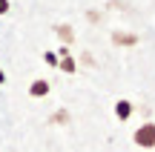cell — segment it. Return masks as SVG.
<instances>
[{"label":"cell","mask_w":155,"mask_h":152,"mask_svg":"<svg viewBox=\"0 0 155 152\" xmlns=\"http://www.w3.org/2000/svg\"><path fill=\"white\" fill-rule=\"evenodd\" d=\"M132 141H135V147H141V149H152L155 147V124L138 126L135 135H132Z\"/></svg>","instance_id":"1"},{"label":"cell","mask_w":155,"mask_h":152,"mask_svg":"<svg viewBox=\"0 0 155 152\" xmlns=\"http://www.w3.org/2000/svg\"><path fill=\"white\" fill-rule=\"evenodd\" d=\"M58 57H61V60H58V66H61L63 72H69V75H75V72H78V63H75V57L69 55V49H66V46L58 52Z\"/></svg>","instance_id":"2"},{"label":"cell","mask_w":155,"mask_h":152,"mask_svg":"<svg viewBox=\"0 0 155 152\" xmlns=\"http://www.w3.org/2000/svg\"><path fill=\"white\" fill-rule=\"evenodd\" d=\"M29 95L32 98H46L49 95V80H32V86H29Z\"/></svg>","instance_id":"4"},{"label":"cell","mask_w":155,"mask_h":152,"mask_svg":"<svg viewBox=\"0 0 155 152\" xmlns=\"http://www.w3.org/2000/svg\"><path fill=\"white\" fill-rule=\"evenodd\" d=\"M132 101H124V98H121V101H118L115 103V118L118 121H129V118H132Z\"/></svg>","instance_id":"3"},{"label":"cell","mask_w":155,"mask_h":152,"mask_svg":"<svg viewBox=\"0 0 155 152\" xmlns=\"http://www.w3.org/2000/svg\"><path fill=\"white\" fill-rule=\"evenodd\" d=\"M112 43H118V46H135V34L115 32V34H112Z\"/></svg>","instance_id":"5"},{"label":"cell","mask_w":155,"mask_h":152,"mask_svg":"<svg viewBox=\"0 0 155 152\" xmlns=\"http://www.w3.org/2000/svg\"><path fill=\"white\" fill-rule=\"evenodd\" d=\"M0 83H6V75H3V69H0Z\"/></svg>","instance_id":"9"},{"label":"cell","mask_w":155,"mask_h":152,"mask_svg":"<svg viewBox=\"0 0 155 152\" xmlns=\"http://www.w3.org/2000/svg\"><path fill=\"white\" fill-rule=\"evenodd\" d=\"M58 32H61V40H63V43H72V40H75V34H72V29H69V26H58Z\"/></svg>","instance_id":"6"},{"label":"cell","mask_w":155,"mask_h":152,"mask_svg":"<svg viewBox=\"0 0 155 152\" xmlns=\"http://www.w3.org/2000/svg\"><path fill=\"white\" fill-rule=\"evenodd\" d=\"M0 15H9V0H0Z\"/></svg>","instance_id":"8"},{"label":"cell","mask_w":155,"mask_h":152,"mask_svg":"<svg viewBox=\"0 0 155 152\" xmlns=\"http://www.w3.org/2000/svg\"><path fill=\"white\" fill-rule=\"evenodd\" d=\"M43 60L49 63V66H58V60H61V57H58V52H46V55H43Z\"/></svg>","instance_id":"7"}]
</instances>
